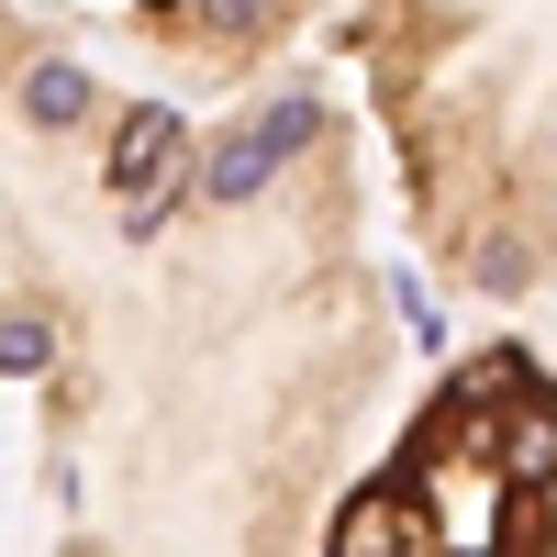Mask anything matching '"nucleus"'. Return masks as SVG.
<instances>
[{
	"label": "nucleus",
	"instance_id": "1",
	"mask_svg": "<svg viewBox=\"0 0 557 557\" xmlns=\"http://www.w3.org/2000/svg\"><path fill=\"white\" fill-rule=\"evenodd\" d=\"M323 557H557V380L524 346L446 368L412 435L335 502Z\"/></svg>",
	"mask_w": 557,
	"mask_h": 557
}]
</instances>
